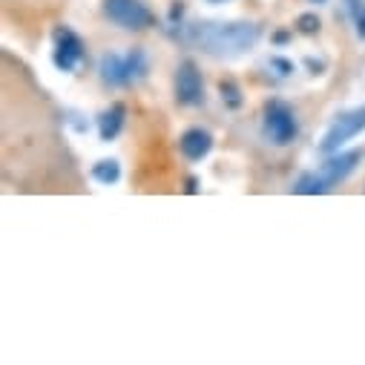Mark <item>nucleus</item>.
<instances>
[{"instance_id": "nucleus-1", "label": "nucleus", "mask_w": 365, "mask_h": 365, "mask_svg": "<svg viewBox=\"0 0 365 365\" xmlns=\"http://www.w3.org/2000/svg\"><path fill=\"white\" fill-rule=\"evenodd\" d=\"M262 29L256 24H196L190 38L216 58H236L256 46Z\"/></svg>"}, {"instance_id": "nucleus-2", "label": "nucleus", "mask_w": 365, "mask_h": 365, "mask_svg": "<svg viewBox=\"0 0 365 365\" xmlns=\"http://www.w3.org/2000/svg\"><path fill=\"white\" fill-rule=\"evenodd\" d=\"M359 133H365V104L362 107H354V110H348V113H342V115L334 118V124L328 127V133L319 141V153L322 155L339 153L342 144H348Z\"/></svg>"}, {"instance_id": "nucleus-3", "label": "nucleus", "mask_w": 365, "mask_h": 365, "mask_svg": "<svg viewBox=\"0 0 365 365\" xmlns=\"http://www.w3.org/2000/svg\"><path fill=\"white\" fill-rule=\"evenodd\" d=\"M104 15L130 32H141L153 26V12L144 6V0H104Z\"/></svg>"}, {"instance_id": "nucleus-4", "label": "nucleus", "mask_w": 365, "mask_h": 365, "mask_svg": "<svg viewBox=\"0 0 365 365\" xmlns=\"http://www.w3.org/2000/svg\"><path fill=\"white\" fill-rule=\"evenodd\" d=\"M175 101L181 107H202L205 104V81L196 61L185 58L175 66Z\"/></svg>"}, {"instance_id": "nucleus-5", "label": "nucleus", "mask_w": 365, "mask_h": 365, "mask_svg": "<svg viewBox=\"0 0 365 365\" xmlns=\"http://www.w3.org/2000/svg\"><path fill=\"white\" fill-rule=\"evenodd\" d=\"M297 130H299L297 127V115H294V110L288 104L270 101L264 107V133H267V138L277 144V147L291 144L297 138Z\"/></svg>"}, {"instance_id": "nucleus-6", "label": "nucleus", "mask_w": 365, "mask_h": 365, "mask_svg": "<svg viewBox=\"0 0 365 365\" xmlns=\"http://www.w3.org/2000/svg\"><path fill=\"white\" fill-rule=\"evenodd\" d=\"M52 38H55V52H52L55 66L63 69V72H78L81 63L86 61V46H83V41H81L72 29H66V26L55 29Z\"/></svg>"}, {"instance_id": "nucleus-7", "label": "nucleus", "mask_w": 365, "mask_h": 365, "mask_svg": "<svg viewBox=\"0 0 365 365\" xmlns=\"http://www.w3.org/2000/svg\"><path fill=\"white\" fill-rule=\"evenodd\" d=\"M359 161H362V153H359V150H351V153H331V158H328L317 173L325 178L328 187H336L339 181H345V178L356 170Z\"/></svg>"}, {"instance_id": "nucleus-8", "label": "nucleus", "mask_w": 365, "mask_h": 365, "mask_svg": "<svg viewBox=\"0 0 365 365\" xmlns=\"http://www.w3.org/2000/svg\"><path fill=\"white\" fill-rule=\"evenodd\" d=\"M178 150L187 161H202L213 150V135L202 127H190L185 135L178 138Z\"/></svg>"}, {"instance_id": "nucleus-9", "label": "nucleus", "mask_w": 365, "mask_h": 365, "mask_svg": "<svg viewBox=\"0 0 365 365\" xmlns=\"http://www.w3.org/2000/svg\"><path fill=\"white\" fill-rule=\"evenodd\" d=\"M98 72H101V81L110 83V86H124L130 83V72H127V55H118V52H107L98 63Z\"/></svg>"}, {"instance_id": "nucleus-10", "label": "nucleus", "mask_w": 365, "mask_h": 365, "mask_svg": "<svg viewBox=\"0 0 365 365\" xmlns=\"http://www.w3.org/2000/svg\"><path fill=\"white\" fill-rule=\"evenodd\" d=\"M124 118H127L124 104H113L110 110H104L101 118H98V135H101V141H113V138L121 133Z\"/></svg>"}, {"instance_id": "nucleus-11", "label": "nucleus", "mask_w": 365, "mask_h": 365, "mask_svg": "<svg viewBox=\"0 0 365 365\" xmlns=\"http://www.w3.org/2000/svg\"><path fill=\"white\" fill-rule=\"evenodd\" d=\"M331 187L325 185V178L317 173V170H311V173H302L299 178H297V185H294V193H299V196H322V193H328Z\"/></svg>"}, {"instance_id": "nucleus-12", "label": "nucleus", "mask_w": 365, "mask_h": 365, "mask_svg": "<svg viewBox=\"0 0 365 365\" xmlns=\"http://www.w3.org/2000/svg\"><path fill=\"white\" fill-rule=\"evenodd\" d=\"M93 178L101 181V185H115V181L121 178V164L115 158H104V161H96L93 164Z\"/></svg>"}, {"instance_id": "nucleus-13", "label": "nucleus", "mask_w": 365, "mask_h": 365, "mask_svg": "<svg viewBox=\"0 0 365 365\" xmlns=\"http://www.w3.org/2000/svg\"><path fill=\"white\" fill-rule=\"evenodd\" d=\"M127 72H130V83L141 81L147 75V55L141 49H130L127 52Z\"/></svg>"}, {"instance_id": "nucleus-14", "label": "nucleus", "mask_w": 365, "mask_h": 365, "mask_svg": "<svg viewBox=\"0 0 365 365\" xmlns=\"http://www.w3.org/2000/svg\"><path fill=\"white\" fill-rule=\"evenodd\" d=\"M219 93H222V101H225L230 110L242 107V93H239V86H236L233 81H222V83H219Z\"/></svg>"}, {"instance_id": "nucleus-15", "label": "nucleus", "mask_w": 365, "mask_h": 365, "mask_svg": "<svg viewBox=\"0 0 365 365\" xmlns=\"http://www.w3.org/2000/svg\"><path fill=\"white\" fill-rule=\"evenodd\" d=\"M297 26H299V32H305V35H314V32H319V18L317 15H299V21H297Z\"/></svg>"}, {"instance_id": "nucleus-16", "label": "nucleus", "mask_w": 365, "mask_h": 365, "mask_svg": "<svg viewBox=\"0 0 365 365\" xmlns=\"http://www.w3.org/2000/svg\"><path fill=\"white\" fill-rule=\"evenodd\" d=\"M270 66L279 69V75H291V72H294V63L285 61V58H270Z\"/></svg>"}, {"instance_id": "nucleus-17", "label": "nucleus", "mask_w": 365, "mask_h": 365, "mask_svg": "<svg viewBox=\"0 0 365 365\" xmlns=\"http://www.w3.org/2000/svg\"><path fill=\"white\" fill-rule=\"evenodd\" d=\"M356 35L365 41V6L356 12Z\"/></svg>"}, {"instance_id": "nucleus-18", "label": "nucleus", "mask_w": 365, "mask_h": 365, "mask_svg": "<svg viewBox=\"0 0 365 365\" xmlns=\"http://www.w3.org/2000/svg\"><path fill=\"white\" fill-rule=\"evenodd\" d=\"M199 187H196V178H187V193H196Z\"/></svg>"}, {"instance_id": "nucleus-19", "label": "nucleus", "mask_w": 365, "mask_h": 365, "mask_svg": "<svg viewBox=\"0 0 365 365\" xmlns=\"http://www.w3.org/2000/svg\"><path fill=\"white\" fill-rule=\"evenodd\" d=\"M210 4H225V0H210Z\"/></svg>"}, {"instance_id": "nucleus-20", "label": "nucleus", "mask_w": 365, "mask_h": 365, "mask_svg": "<svg viewBox=\"0 0 365 365\" xmlns=\"http://www.w3.org/2000/svg\"><path fill=\"white\" fill-rule=\"evenodd\" d=\"M314 4H325V0H314Z\"/></svg>"}]
</instances>
